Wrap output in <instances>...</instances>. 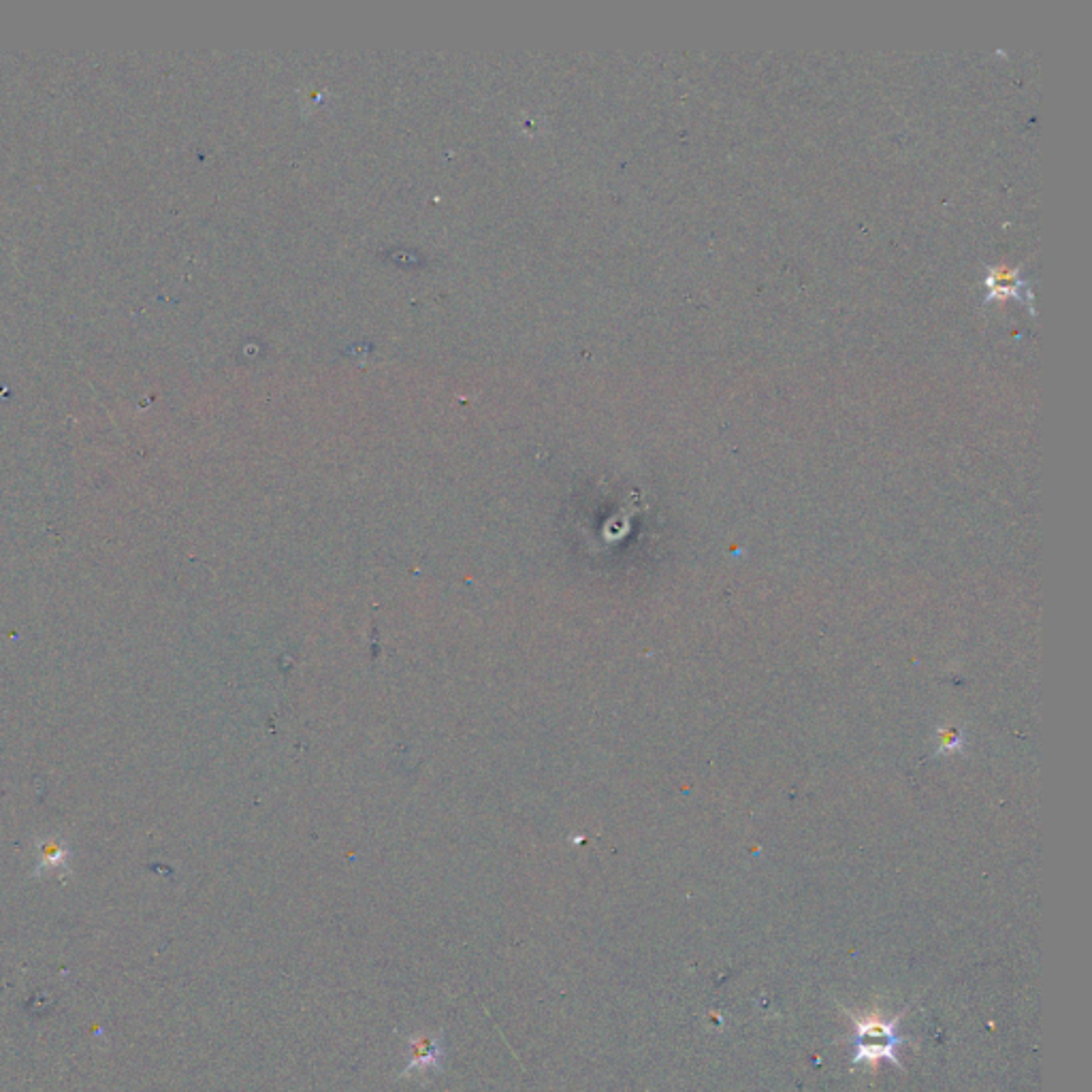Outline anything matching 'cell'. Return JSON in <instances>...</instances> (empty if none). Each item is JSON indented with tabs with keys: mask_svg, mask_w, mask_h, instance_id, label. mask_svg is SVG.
<instances>
[{
	"mask_svg": "<svg viewBox=\"0 0 1092 1092\" xmlns=\"http://www.w3.org/2000/svg\"><path fill=\"white\" fill-rule=\"evenodd\" d=\"M854 1020V1064L866 1063V1064H879L883 1061H889L894 1064H900L896 1058V1050L902 1041L899 1035V1020H883L877 1014L868 1016H852Z\"/></svg>",
	"mask_w": 1092,
	"mask_h": 1092,
	"instance_id": "1",
	"label": "cell"
},
{
	"mask_svg": "<svg viewBox=\"0 0 1092 1092\" xmlns=\"http://www.w3.org/2000/svg\"><path fill=\"white\" fill-rule=\"evenodd\" d=\"M444 1058L442 1040L434 1033H414L408 1040V1064L403 1067L401 1075L408 1077L412 1074H427V1071L440 1069V1063Z\"/></svg>",
	"mask_w": 1092,
	"mask_h": 1092,
	"instance_id": "2",
	"label": "cell"
},
{
	"mask_svg": "<svg viewBox=\"0 0 1092 1092\" xmlns=\"http://www.w3.org/2000/svg\"><path fill=\"white\" fill-rule=\"evenodd\" d=\"M986 285L990 288V296L994 295H1016L1020 296L1024 301V293L1033 295V291H1028V282L1022 278L1020 273L1014 272V269L1009 267H993L988 273V280Z\"/></svg>",
	"mask_w": 1092,
	"mask_h": 1092,
	"instance_id": "3",
	"label": "cell"
},
{
	"mask_svg": "<svg viewBox=\"0 0 1092 1092\" xmlns=\"http://www.w3.org/2000/svg\"><path fill=\"white\" fill-rule=\"evenodd\" d=\"M66 855H69V852H66V845L63 841H58L53 837L45 839L41 842V862H39V871H41V868H56V866L66 865Z\"/></svg>",
	"mask_w": 1092,
	"mask_h": 1092,
	"instance_id": "4",
	"label": "cell"
}]
</instances>
